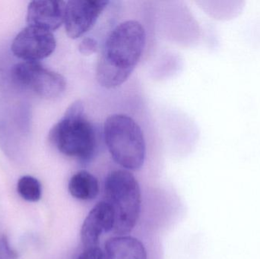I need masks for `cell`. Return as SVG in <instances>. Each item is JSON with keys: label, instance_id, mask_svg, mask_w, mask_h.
<instances>
[{"label": "cell", "instance_id": "1", "mask_svg": "<svg viewBox=\"0 0 260 259\" xmlns=\"http://www.w3.org/2000/svg\"><path fill=\"white\" fill-rule=\"evenodd\" d=\"M146 33L139 21L120 23L106 40L96 68L101 86L113 89L123 85L134 71L145 48Z\"/></svg>", "mask_w": 260, "mask_h": 259}, {"label": "cell", "instance_id": "2", "mask_svg": "<svg viewBox=\"0 0 260 259\" xmlns=\"http://www.w3.org/2000/svg\"><path fill=\"white\" fill-rule=\"evenodd\" d=\"M49 140L62 155L82 162L89 161L97 149L95 132L85 118L81 100L69 106L60 120L52 128Z\"/></svg>", "mask_w": 260, "mask_h": 259}, {"label": "cell", "instance_id": "3", "mask_svg": "<svg viewBox=\"0 0 260 259\" xmlns=\"http://www.w3.org/2000/svg\"><path fill=\"white\" fill-rule=\"evenodd\" d=\"M104 136L114 161L126 170H139L145 163L146 144L137 123L125 114H113L105 120Z\"/></svg>", "mask_w": 260, "mask_h": 259}, {"label": "cell", "instance_id": "4", "mask_svg": "<svg viewBox=\"0 0 260 259\" xmlns=\"http://www.w3.org/2000/svg\"><path fill=\"white\" fill-rule=\"evenodd\" d=\"M106 201L114 213L113 232L117 236L132 232L139 218L142 205L140 187L129 170L111 172L105 182Z\"/></svg>", "mask_w": 260, "mask_h": 259}, {"label": "cell", "instance_id": "5", "mask_svg": "<svg viewBox=\"0 0 260 259\" xmlns=\"http://www.w3.org/2000/svg\"><path fill=\"white\" fill-rule=\"evenodd\" d=\"M10 77L16 86L46 100L58 98L67 88L63 76L47 69L39 62L22 61L15 64L11 68Z\"/></svg>", "mask_w": 260, "mask_h": 259}, {"label": "cell", "instance_id": "6", "mask_svg": "<svg viewBox=\"0 0 260 259\" xmlns=\"http://www.w3.org/2000/svg\"><path fill=\"white\" fill-rule=\"evenodd\" d=\"M56 41L53 33L27 25L15 36L11 45L14 56L27 62H39L54 52Z\"/></svg>", "mask_w": 260, "mask_h": 259}, {"label": "cell", "instance_id": "7", "mask_svg": "<svg viewBox=\"0 0 260 259\" xmlns=\"http://www.w3.org/2000/svg\"><path fill=\"white\" fill-rule=\"evenodd\" d=\"M109 3L105 0L67 2L63 24L69 38L78 39L89 31Z\"/></svg>", "mask_w": 260, "mask_h": 259}, {"label": "cell", "instance_id": "8", "mask_svg": "<svg viewBox=\"0 0 260 259\" xmlns=\"http://www.w3.org/2000/svg\"><path fill=\"white\" fill-rule=\"evenodd\" d=\"M114 225V213L105 201L96 204L84 220L81 229V240L87 248L99 246L104 234L113 231Z\"/></svg>", "mask_w": 260, "mask_h": 259}, {"label": "cell", "instance_id": "9", "mask_svg": "<svg viewBox=\"0 0 260 259\" xmlns=\"http://www.w3.org/2000/svg\"><path fill=\"white\" fill-rule=\"evenodd\" d=\"M67 2L39 0L29 3L27 12L28 26L53 32L64 23Z\"/></svg>", "mask_w": 260, "mask_h": 259}, {"label": "cell", "instance_id": "10", "mask_svg": "<svg viewBox=\"0 0 260 259\" xmlns=\"http://www.w3.org/2000/svg\"><path fill=\"white\" fill-rule=\"evenodd\" d=\"M104 259H148L143 243L133 237L117 236L105 243Z\"/></svg>", "mask_w": 260, "mask_h": 259}, {"label": "cell", "instance_id": "11", "mask_svg": "<svg viewBox=\"0 0 260 259\" xmlns=\"http://www.w3.org/2000/svg\"><path fill=\"white\" fill-rule=\"evenodd\" d=\"M68 190L71 196L80 201L93 200L100 190L97 178L86 170L75 173L69 181Z\"/></svg>", "mask_w": 260, "mask_h": 259}, {"label": "cell", "instance_id": "12", "mask_svg": "<svg viewBox=\"0 0 260 259\" xmlns=\"http://www.w3.org/2000/svg\"><path fill=\"white\" fill-rule=\"evenodd\" d=\"M17 191L21 198L27 202H36L42 195L41 182L36 178L24 176L20 178L17 184Z\"/></svg>", "mask_w": 260, "mask_h": 259}, {"label": "cell", "instance_id": "13", "mask_svg": "<svg viewBox=\"0 0 260 259\" xmlns=\"http://www.w3.org/2000/svg\"><path fill=\"white\" fill-rule=\"evenodd\" d=\"M99 45L97 40L91 36L84 38L79 45V51L84 56H91L99 50Z\"/></svg>", "mask_w": 260, "mask_h": 259}, {"label": "cell", "instance_id": "14", "mask_svg": "<svg viewBox=\"0 0 260 259\" xmlns=\"http://www.w3.org/2000/svg\"><path fill=\"white\" fill-rule=\"evenodd\" d=\"M0 259H18L16 251L11 248L7 237H0Z\"/></svg>", "mask_w": 260, "mask_h": 259}, {"label": "cell", "instance_id": "15", "mask_svg": "<svg viewBox=\"0 0 260 259\" xmlns=\"http://www.w3.org/2000/svg\"><path fill=\"white\" fill-rule=\"evenodd\" d=\"M76 259H104V252L99 246L87 248Z\"/></svg>", "mask_w": 260, "mask_h": 259}]
</instances>
